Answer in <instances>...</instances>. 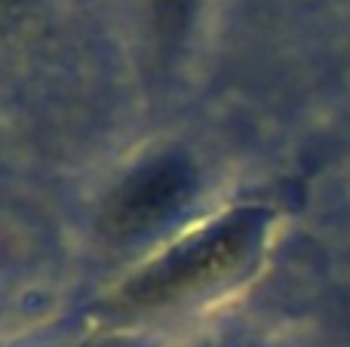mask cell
I'll return each instance as SVG.
<instances>
[{"instance_id":"cell-1","label":"cell","mask_w":350,"mask_h":347,"mask_svg":"<svg viewBox=\"0 0 350 347\" xmlns=\"http://www.w3.org/2000/svg\"><path fill=\"white\" fill-rule=\"evenodd\" d=\"M267 231V212L246 206L230 212L218 225L193 234L187 243L175 246L163 258L145 268L120 289V301L129 307H163L197 295L203 289L230 280L252 262Z\"/></svg>"},{"instance_id":"cell-2","label":"cell","mask_w":350,"mask_h":347,"mask_svg":"<svg viewBox=\"0 0 350 347\" xmlns=\"http://www.w3.org/2000/svg\"><path fill=\"white\" fill-rule=\"evenodd\" d=\"M197 176L185 157H157L126 176L108 197L102 227L114 240H135L157 231L193 200Z\"/></svg>"},{"instance_id":"cell-3","label":"cell","mask_w":350,"mask_h":347,"mask_svg":"<svg viewBox=\"0 0 350 347\" xmlns=\"http://www.w3.org/2000/svg\"><path fill=\"white\" fill-rule=\"evenodd\" d=\"M193 12V0H157V25L166 40H178L185 34Z\"/></svg>"},{"instance_id":"cell-4","label":"cell","mask_w":350,"mask_h":347,"mask_svg":"<svg viewBox=\"0 0 350 347\" xmlns=\"http://www.w3.org/2000/svg\"><path fill=\"white\" fill-rule=\"evenodd\" d=\"M18 3H22V0H0V25H6L12 16H16Z\"/></svg>"}]
</instances>
